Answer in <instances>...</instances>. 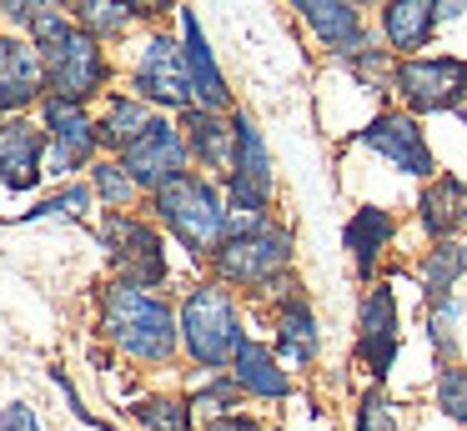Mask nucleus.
<instances>
[{"label": "nucleus", "mask_w": 467, "mask_h": 431, "mask_svg": "<svg viewBox=\"0 0 467 431\" xmlns=\"http://www.w3.org/2000/svg\"><path fill=\"white\" fill-rule=\"evenodd\" d=\"M151 216L161 221V226L171 231V236L182 241L196 261H212L216 251H222L226 231H232L226 196L206 176H196V170H186V176H176L171 186L156 190V196H151Z\"/></svg>", "instance_id": "obj_3"}, {"label": "nucleus", "mask_w": 467, "mask_h": 431, "mask_svg": "<svg viewBox=\"0 0 467 431\" xmlns=\"http://www.w3.org/2000/svg\"><path fill=\"white\" fill-rule=\"evenodd\" d=\"M182 136H186V150H192V160H202L206 170H216V176H232L236 166V120L232 110H182Z\"/></svg>", "instance_id": "obj_16"}, {"label": "nucleus", "mask_w": 467, "mask_h": 431, "mask_svg": "<svg viewBox=\"0 0 467 431\" xmlns=\"http://www.w3.org/2000/svg\"><path fill=\"white\" fill-rule=\"evenodd\" d=\"M121 5H126V15H136V20H156L171 0H121Z\"/></svg>", "instance_id": "obj_36"}, {"label": "nucleus", "mask_w": 467, "mask_h": 431, "mask_svg": "<svg viewBox=\"0 0 467 431\" xmlns=\"http://www.w3.org/2000/svg\"><path fill=\"white\" fill-rule=\"evenodd\" d=\"M101 241H106L116 281L141 286V291H156L166 281V246H161V231H156L151 221L131 216V210H106Z\"/></svg>", "instance_id": "obj_7"}, {"label": "nucleus", "mask_w": 467, "mask_h": 431, "mask_svg": "<svg viewBox=\"0 0 467 431\" xmlns=\"http://www.w3.org/2000/svg\"><path fill=\"white\" fill-rule=\"evenodd\" d=\"M392 241H397V216L387 206H357L352 216H347L342 246H347V256H352L357 276H362L367 286H372V276H377V266H382Z\"/></svg>", "instance_id": "obj_18"}, {"label": "nucleus", "mask_w": 467, "mask_h": 431, "mask_svg": "<svg viewBox=\"0 0 467 431\" xmlns=\"http://www.w3.org/2000/svg\"><path fill=\"white\" fill-rule=\"evenodd\" d=\"M432 316H427V331H432V346L442 356H452V326H457V296H442V301H427Z\"/></svg>", "instance_id": "obj_33"}, {"label": "nucleus", "mask_w": 467, "mask_h": 431, "mask_svg": "<svg viewBox=\"0 0 467 431\" xmlns=\"http://www.w3.org/2000/svg\"><path fill=\"white\" fill-rule=\"evenodd\" d=\"M86 206H91V190L86 186H61L56 196H46V200H36L31 210H21L16 226H26V221H46V216H81Z\"/></svg>", "instance_id": "obj_31"}, {"label": "nucleus", "mask_w": 467, "mask_h": 431, "mask_svg": "<svg viewBox=\"0 0 467 431\" xmlns=\"http://www.w3.org/2000/svg\"><path fill=\"white\" fill-rule=\"evenodd\" d=\"M136 421H141V431H192V396H146L136 401L131 411Z\"/></svg>", "instance_id": "obj_26"}, {"label": "nucleus", "mask_w": 467, "mask_h": 431, "mask_svg": "<svg viewBox=\"0 0 467 431\" xmlns=\"http://www.w3.org/2000/svg\"><path fill=\"white\" fill-rule=\"evenodd\" d=\"M182 56H186V76H192V96L202 110H232V86H226L222 66H216L212 46L202 36V20L192 10H182Z\"/></svg>", "instance_id": "obj_19"}, {"label": "nucleus", "mask_w": 467, "mask_h": 431, "mask_svg": "<svg viewBox=\"0 0 467 431\" xmlns=\"http://www.w3.org/2000/svg\"><path fill=\"white\" fill-rule=\"evenodd\" d=\"M51 160V140H46V126L26 116H0V186L5 190H31L41 186V176Z\"/></svg>", "instance_id": "obj_13"}, {"label": "nucleus", "mask_w": 467, "mask_h": 431, "mask_svg": "<svg viewBox=\"0 0 467 431\" xmlns=\"http://www.w3.org/2000/svg\"><path fill=\"white\" fill-rule=\"evenodd\" d=\"M402 351V321H397V296L387 281H372L357 306V356H362L372 386L392 376V361Z\"/></svg>", "instance_id": "obj_11"}, {"label": "nucleus", "mask_w": 467, "mask_h": 431, "mask_svg": "<svg viewBox=\"0 0 467 431\" xmlns=\"http://www.w3.org/2000/svg\"><path fill=\"white\" fill-rule=\"evenodd\" d=\"M462 276H467V251H462V241H432V246L422 251V261H417V281H422L427 301L452 296Z\"/></svg>", "instance_id": "obj_25"}, {"label": "nucleus", "mask_w": 467, "mask_h": 431, "mask_svg": "<svg viewBox=\"0 0 467 431\" xmlns=\"http://www.w3.org/2000/svg\"><path fill=\"white\" fill-rule=\"evenodd\" d=\"M392 90L412 116H437L452 110L467 120V60L462 56H412L397 60Z\"/></svg>", "instance_id": "obj_6"}, {"label": "nucleus", "mask_w": 467, "mask_h": 431, "mask_svg": "<svg viewBox=\"0 0 467 431\" xmlns=\"http://www.w3.org/2000/svg\"><path fill=\"white\" fill-rule=\"evenodd\" d=\"M91 190H96V196H101L111 210H126V206L136 200V190H141V186L126 176L121 160H96V166H91Z\"/></svg>", "instance_id": "obj_29"}, {"label": "nucleus", "mask_w": 467, "mask_h": 431, "mask_svg": "<svg viewBox=\"0 0 467 431\" xmlns=\"http://www.w3.org/2000/svg\"><path fill=\"white\" fill-rule=\"evenodd\" d=\"M131 86L141 90L146 106H161V110H192V76H186V56L171 36H151L136 56L131 70Z\"/></svg>", "instance_id": "obj_12"}, {"label": "nucleus", "mask_w": 467, "mask_h": 431, "mask_svg": "<svg viewBox=\"0 0 467 431\" xmlns=\"http://www.w3.org/2000/svg\"><path fill=\"white\" fill-rule=\"evenodd\" d=\"M357 140H362L372 156H382L392 170L412 176V180H432L437 176V156H432V146H427V136H422V126H417L412 110H382V116H372L362 130H357Z\"/></svg>", "instance_id": "obj_10"}, {"label": "nucleus", "mask_w": 467, "mask_h": 431, "mask_svg": "<svg viewBox=\"0 0 467 431\" xmlns=\"http://www.w3.org/2000/svg\"><path fill=\"white\" fill-rule=\"evenodd\" d=\"M432 401L447 421L467 426V366H442L437 371V386H432Z\"/></svg>", "instance_id": "obj_30"}, {"label": "nucleus", "mask_w": 467, "mask_h": 431, "mask_svg": "<svg viewBox=\"0 0 467 431\" xmlns=\"http://www.w3.org/2000/svg\"><path fill=\"white\" fill-rule=\"evenodd\" d=\"M242 396H246V391L236 386L232 371H216V376H212V381H206V386L192 396V411H196V416H206V421H216V416H232L236 401H242Z\"/></svg>", "instance_id": "obj_28"}, {"label": "nucleus", "mask_w": 467, "mask_h": 431, "mask_svg": "<svg viewBox=\"0 0 467 431\" xmlns=\"http://www.w3.org/2000/svg\"><path fill=\"white\" fill-rule=\"evenodd\" d=\"M101 336L116 351H126L131 361L161 366L182 346V321H176V311L161 296H151L141 286H126V281H111L101 291Z\"/></svg>", "instance_id": "obj_1"}, {"label": "nucleus", "mask_w": 467, "mask_h": 431, "mask_svg": "<svg viewBox=\"0 0 467 431\" xmlns=\"http://www.w3.org/2000/svg\"><path fill=\"white\" fill-rule=\"evenodd\" d=\"M0 431H41V416L26 401H11V406H0Z\"/></svg>", "instance_id": "obj_34"}, {"label": "nucleus", "mask_w": 467, "mask_h": 431, "mask_svg": "<svg viewBox=\"0 0 467 431\" xmlns=\"http://www.w3.org/2000/svg\"><path fill=\"white\" fill-rule=\"evenodd\" d=\"M292 246L296 241L282 221H262L252 231H232L206 266H212V281H222V286L272 291L292 281Z\"/></svg>", "instance_id": "obj_5"}, {"label": "nucleus", "mask_w": 467, "mask_h": 431, "mask_svg": "<svg viewBox=\"0 0 467 431\" xmlns=\"http://www.w3.org/2000/svg\"><path fill=\"white\" fill-rule=\"evenodd\" d=\"M151 120H156V110L146 106L141 96H111L106 110L96 116V126H101V150H116V156H121Z\"/></svg>", "instance_id": "obj_24"}, {"label": "nucleus", "mask_w": 467, "mask_h": 431, "mask_svg": "<svg viewBox=\"0 0 467 431\" xmlns=\"http://www.w3.org/2000/svg\"><path fill=\"white\" fill-rule=\"evenodd\" d=\"M176 321H182V351L192 356V366H202V371L232 366L242 341H246L232 286H222V281H202V286L186 291Z\"/></svg>", "instance_id": "obj_4"}, {"label": "nucleus", "mask_w": 467, "mask_h": 431, "mask_svg": "<svg viewBox=\"0 0 467 431\" xmlns=\"http://www.w3.org/2000/svg\"><path fill=\"white\" fill-rule=\"evenodd\" d=\"M46 96H51V86H46V60L36 40L0 36V116H21Z\"/></svg>", "instance_id": "obj_14"}, {"label": "nucleus", "mask_w": 467, "mask_h": 431, "mask_svg": "<svg viewBox=\"0 0 467 431\" xmlns=\"http://www.w3.org/2000/svg\"><path fill=\"white\" fill-rule=\"evenodd\" d=\"M357 431H397V411L382 396V386H367L357 401Z\"/></svg>", "instance_id": "obj_32"}, {"label": "nucleus", "mask_w": 467, "mask_h": 431, "mask_svg": "<svg viewBox=\"0 0 467 431\" xmlns=\"http://www.w3.org/2000/svg\"><path fill=\"white\" fill-rule=\"evenodd\" d=\"M437 36V0H382V40L392 56L412 60Z\"/></svg>", "instance_id": "obj_21"}, {"label": "nucleus", "mask_w": 467, "mask_h": 431, "mask_svg": "<svg viewBox=\"0 0 467 431\" xmlns=\"http://www.w3.org/2000/svg\"><path fill=\"white\" fill-rule=\"evenodd\" d=\"M276 356L286 366H312L317 351H322V326H317V311L312 301L302 296V286H292L276 306Z\"/></svg>", "instance_id": "obj_20"}, {"label": "nucleus", "mask_w": 467, "mask_h": 431, "mask_svg": "<svg viewBox=\"0 0 467 431\" xmlns=\"http://www.w3.org/2000/svg\"><path fill=\"white\" fill-rule=\"evenodd\" d=\"M66 15L76 20L81 30H91L96 40H106V36H121L126 30V5L121 0H66Z\"/></svg>", "instance_id": "obj_27"}, {"label": "nucleus", "mask_w": 467, "mask_h": 431, "mask_svg": "<svg viewBox=\"0 0 467 431\" xmlns=\"http://www.w3.org/2000/svg\"><path fill=\"white\" fill-rule=\"evenodd\" d=\"M292 10L302 15V26L312 30L332 56L352 60L367 50V26H362L357 0H292Z\"/></svg>", "instance_id": "obj_15"}, {"label": "nucleus", "mask_w": 467, "mask_h": 431, "mask_svg": "<svg viewBox=\"0 0 467 431\" xmlns=\"http://www.w3.org/2000/svg\"><path fill=\"white\" fill-rule=\"evenodd\" d=\"M202 431H262V421H256V416H246V411H232V416H216V421H206Z\"/></svg>", "instance_id": "obj_35"}, {"label": "nucleus", "mask_w": 467, "mask_h": 431, "mask_svg": "<svg viewBox=\"0 0 467 431\" xmlns=\"http://www.w3.org/2000/svg\"><path fill=\"white\" fill-rule=\"evenodd\" d=\"M116 160H121L126 176H131L136 186L146 190V196H156V190L171 186L176 176H186V166H192V150H186L182 126H171L166 116H156L151 126H146Z\"/></svg>", "instance_id": "obj_9"}, {"label": "nucleus", "mask_w": 467, "mask_h": 431, "mask_svg": "<svg viewBox=\"0 0 467 431\" xmlns=\"http://www.w3.org/2000/svg\"><path fill=\"white\" fill-rule=\"evenodd\" d=\"M417 226H422L427 241H457V231L467 226V180L452 176V170H437L432 180H422Z\"/></svg>", "instance_id": "obj_17"}, {"label": "nucleus", "mask_w": 467, "mask_h": 431, "mask_svg": "<svg viewBox=\"0 0 467 431\" xmlns=\"http://www.w3.org/2000/svg\"><path fill=\"white\" fill-rule=\"evenodd\" d=\"M41 126H46V140H51V160H46L51 176H71V170H81V166H96L101 126H96V116L81 100L46 96L41 100Z\"/></svg>", "instance_id": "obj_8"}, {"label": "nucleus", "mask_w": 467, "mask_h": 431, "mask_svg": "<svg viewBox=\"0 0 467 431\" xmlns=\"http://www.w3.org/2000/svg\"><path fill=\"white\" fill-rule=\"evenodd\" d=\"M462 251H467V241H462Z\"/></svg>", "instance_id": "obj_38"}, {"label": "nucleus", "mask_w": 467, "mask_h": 431, "mask_svg": "<svg viewBox=\"0 0 467 431\" xmlns=\"http://www.w3.org/2000/svg\"><path fill=\"white\" fill-rule=\"evenodd\" d=\"M31 40L46 60V86H51V96L81 100L86 106L91 96L106 90L111 66H106V56H101V40L76 26L66 10H41L36 26H31Z\"/></svg>", "instance_id": "obj_2"}, {"label": "nucleus", "mask_w": 467, "mask_h": 431, "mask_svg": "<svg viewBox=\"0 0 467 431\" xmlns=\"http://www.w3.org/2000/svg\"><path fill=\"white\" fill-rule=\"evenodd\" d=\"M282 366H286V361L276 356L272 346H262V341L246 336L242 351H236V361H232V376H236V386H242L246 396H256V401H282L286 391H292V376H286Z\"/></svg>", "instance_id": "obj_22"}, {"label": "nucleus", "mask_w": 467, "mask_h": 431, "mask_svg": "<svg viewBox=\"0 0 467 431\" xmlns=\"http://www.w3.org/2000/svg\"><path fill=\"white\" fill-rule=\"evenodd\" d=\"M236 120V166L226 180H242V186L252 190H266V196H276V176H272V150H266L262 130H256V120L246 116V110H232Z\"/></svg>", "instance_id": "obj_23"}, {"label": "nucleus", "mask_w": 467, "mask_h": 431, "mask_svg": "<svg viewBox=\"0 0 467 431\" xmlns=\"http://www.w3.org/2000/svg\"><path fill=\"white\" fill-rule=\"evenodd\" d=\"M462 10H467V0H437V26H452Z\"/></svg>", "instance_id": "obj_37"}]
</instances>
